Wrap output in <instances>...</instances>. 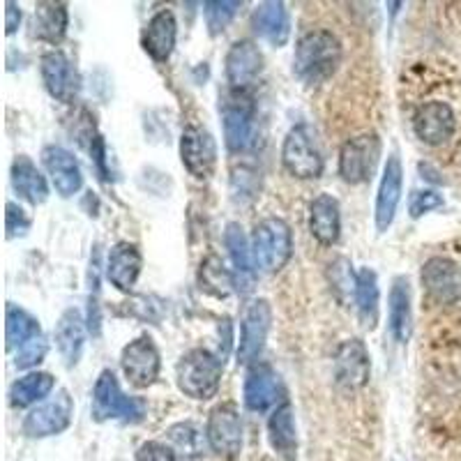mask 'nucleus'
<instances>
[{
    "label": "nucleus",
    "mask_w": 461,
    "mask_h": 461,
    "mask_svg": "<svg viewBox=\"0 0 461 461\" xmlns=\"http://www.w3.org/2000/svg\"><path fill=\"white\" fill-rule=\"evenodd\" d=\"M224 242L226 249L230 254V261H233V267H236L238 279H252L254 277V254H252V245L247 240L245 230L238 221H230L226 226L224 233Z\"/></svg>",
    "instance_id": "473e14b6"
},
{
    "label": "nucleus",
    "mask_w": 461,
    "mask_h": 461,
    "mask_svg": "<svg viewBox=\"0 0 461 461\" xmlns=\"http://www.w3.org/2000/svg\"><path fill=\"white\" fill-rule=\"evenodd\" d=\"M69 14L65 3H40L32 14V35L49 44H58L68 32Z\"/></svg>",
    "instance_id": "cd10ccee"
},
{
    "label": "nucleus",
    "mask_w": 461,
    "mask_h": 461,
    "mask_svg": "<svg viewBox=\"0 0 461 461\" xmlns=\"http://www.w3.org/2000/svg\"><path fill=\"white\" fill-rule=\"evenodd\" d=\"M201 284H203L208 291H215L217 295H226L229 294V288L226 286H233V277L224 270L220 261L215 258V267H210V261H205L201 266Z\"/></svg>",
    "instance_id": "c9c22d12"
},
{
    "label": "nucleus",
    "mask_w": 461,
    "mask_h": 461,
    "mask_svg": "<svg viewBox=\"0 0 461 461\" xmlns=\"http://www.w3.org/2000/svg\"><path fill=\"white\" fill-rule=\"evenodd\" d=\"M53 385H56V381H53L51 374L47 372L26 374L23 378L12 383V388H10L12 406H16V409H26V406L42 402V399L51 393Z\"/></svg>",
    "instance_id": "c756f323"
},
{
    "label": "nucleus",
    "mask_w": 461,
    "mask_h": 461,
    "mask_svg": "<svg viewBox=\"0 0 461 461\" xmlns=\"http://www.w3.org/2000/svg\"><path fill=\"white\" fill-rule=\"evenodd\" d=\"M282 164L294 178L314 180L323 173V152L312 125H295L288 130L282 146Z\"/></svg>",
    "instance_id": "7ed1b4c3"
},
{
    "label": "nucleus",
    "mask_w": 461,
    "mask_h": 461,
    "mask_svg": "<svg viewBox=\"0 0 461 461\" xmlns=\"http://www.w3.org/2000/svg\"><path fill=\"white\" fill-rule=\"evenodd\" d=\"M372 376V360L365 341L353 337L346 339L335 353V381L344 390H360Z\"/></svg>",
    "instance_id": "4468645a"
},
{
    "label": "nucleus",
    "mask_w": 461,
    "mask_h": 461,
    "mask_svg": "<svg viewBox=\"0 0 461 461\" xmlns=\"http://www.w3.org/2000/svg\"><path fill=\"white\" fill-rule=\"evenodd\" d=\"M93 415L97 420L139 422L143 418V403L122 393L115 374L104 369L93 388Z\"/></svg>",
    "instance_id": "39448f33"
},
{
    "label": "nucleus",
    "mask_w": 461,
    "mask_h": 461,
    "mask_svg": "<svg viewBox=\"0 0 461 461\" xmlns=\"http://www.w3.org/2000/svg\"><path fill=\"white\" fill-rule=\"evenodd\" d=\"M42 337V328L40 321L31 314V312L16 307V304H7L5 312V339L10 351H22L28 341Z\"/></svg>",
    "instance_id": "c85d7f7f"
},
{
    "label": "nucleus",
    "mask_w": 461,
    "mask_h": 461,
    "mask_svg": "<svg viewBox=\"0 0 461 461\" xmlns=\"http://www.w3.org/2000/svg\"><path fill=\"white\" fill-rule=\"evenodd\" d=\"M402 189H403V168L402 159L397 155H390L385 167H383L381 185H378L376 194V229L388 230L393 226L394 215H397L399 201H402Z\"/></svg>",
    "instance_id": "a211bd4d"
},
{
    "label": "nucleus",
    "mask_w": 461,
    "mask_h": 461,
    "mask_svg": "<svg viewBox=\"0 0 461 461\" xmlns=\"http://www.w3.org/2000/svg\"><path fill=\"white\" fill-rule=\"evenodd\" d=\"M205 436L212 452L226 459L238 456V452L242 450V420L233 403H220L210 411Z\"/></svg>",
    "instance_id": "9d476101"
},
{
    "label": "nucleus",
    "mask_w": 461,
    "mask_h": 461,
    "mask_svg": "<svg viewBox=\"0 0 461 461\" xmlns=\"http://www.w3.org/2000/svg\"><path fill=\"white\" fill-rule=\"evenodd\" d=\"M245 406L254 413H263L282 397V381L279 374L267 365H254L245 378Z\"/></svg>",
    "instance_id": "aec40b11"
},
{
    "label": "nucleus",
    "mask_w": 461,
    "mask_h": 461,
    "mask_svg": "<svg viewBox=\"0 0 461 461\" xmlns=\"http://www.w3.org/2000/svg\"><path fill=\"white\" fill-rule=\"evenodd\" d=\"M240 7L242 3H236V0H210V3H205L203 14L210 32L220 35L221 31H226V26L233 22V16L238 14Z\"/></svg>",
    "instance_id": "f704fd0d"
},
{
    "label": "nucleus",
    "mask_w": 461,
    "mask_h": 461,
    "mask_svg": "<svg viewBox=\"0 0 461 461\" xmlns=\"http://www.w3.org/2000/svg\"><path fill=\"white\" fill-rule=\"evenodd\" d=\"M267 434H270V443L279 455H294L295 446H298V436H295V420L291 403L284 402L282 406L275 409V413L267 420Z\"/></svg>",
    "instance_id": "7c9ffc66"
},
{
    "label": "nucleus",
    "mask_w": 461,
    "mask_h": 461,
    "mask_svg": "<svg viewBox=\"0 0 461 461\" xmlns=\"http://www.w3.org/2000/svg\"><path fill=\"white\" fill-rule=\"evenodd\" d=\"M270 325H273V307H270L266 298L252 300V303L247 304L236 353L240 365H252L261 356L267 335H270Z\"/></svg>",
    "instance_id": "6e6552de"
},
{
    "label": "nucleus",
    "mask_w": 461,
    "mask_h": 461,
    "mask_svg": "<svg viewBox=\"0 0 461 461\" xmlns=\"http://www.w3.org/2000/svg\"><path fill=\"white\" fill-rule=\"evenodd\" d=\"M440 205H443V196L438 192L425 189V192H413V196L409 201V212L413 220H418V217L427 215V212L440 208Z\"/></svg>",
    "instance_id": "58836bf2"
},
{
    "label": "nucleus",
    "mask_w": 461,
    "mask_h": 461,
    "mask_svg": "<svg viewBox=\"0 0 461 461\" xmlns=\"http://www.w3.org/2000/svg\"><path fill=\"white\" fill-rule=\"evenodd\" d=\"M5 229H7V238H23L31 230L32 220L28 217V212L23 208H19L16 203L7 201L5 205Z\"/></svg>",
    "instance_id": "e433bc0d"
},
{
    "label": "nucleus",
    "mask_w": 461,
    "mask_h": 461,
    "mask_svg": "<svg viewBox=\"0 0 461 461\" xmlns=\"http://www.w3.org/2000/svg\"><path fill=\"white\" fill-rule=\"evenodd\" d=\"M86 328L84 319L77 310H68L56 325V346L68 367H74L79 362L81 351H84Z\"/></svg>",
    "instance_id": "bb28decb"
},
{
    "label": "nucleus",
    "mask_w": 461,
    "mask_h": 461,
    "mask_svg": "<svg viewBox=\"0 0 461 461\" xmlns=\"http://www.w3.org/2000/svg\"><path fill=\"white\" fill-rule=\"evenodd\" d=\"M22 23V7L14 5V3H5V32L7 35H14L16 28Z\"/></svg>",
    "instance_id": "a19ab883"
},
{
    "label": "nucleus",
    "mask_w": 461,
    "mask_h": 461,
    "mask_svg": "<svg viewBox=\"0 0 461 461\" xmlns=\"http://www.w3.org/2000/svg\"><path fill=\"white\" fill-rule=\"evenodd\" d=\"M180 159L189 176H194L196 180H208L217 167L215 139L203 127H185L180 137Z\"/></svg>",
    "instance_id": "f8f14e48"
},
{
    "label": "nucleus",
    "mask_w": 461,
    "mask_h": 461,
    "mask_svg": "<svg viewBox=\"0 0 461 461\" xmlns=\"http://www.w3.org/2000/svg\"><path fill=\"white\" fill-rule=\"evenodd\" d=\"M121 367L134 388H150L152 383L159 378L162 356H159L158 346L150 337H139L122 348Z\"/></svg>",
    "instance_id": "1a4fd4ad"
},
{
    "label": "nucleus",
    "mask_w": 461,
    "mask_h": 461,
    "mask_svg": "<svg viewBox=\"0 0 461 461\" xmlns=\"http://www.w3.org/2000/svg\"><path fill=\"white\" fill-rule=\"evenodd\" d=\"M42 162L51 176V183L58 194L69 199L79 192L81 185H84V173H81L79 162L72 152L60 146H49L42 150Z\"/></svg>",
    "instance_id": "6ab92c4d"
},
{
    "label": "nucleus",
    "mask_w": 461,
    "mask_h": 461,
    "mask_svg": "<svg viewBox=\"0 0 461 461\" xmlns=\"http://www.w3.org/2000/svg\"><path fill=\"white\" fill-rule=\"evenodd\" d=\"M40 72H42L44 88L53 100L65 102V104L77 100L81 90V77L63 51L44 53L40 58Z\"/></svg>",
    "instance_id": "ddd939ff"
},
{
    "label": "nucleus",
    "mask_w": 461,
    "mask_h": 461,
    "mask_svg": "<svg viewBox=\"0 0 461 461\" xmlns=\"http://www.w3.org/2000/svg\"><path fill=\"white\" fill-rule=\"evenodd\" d=\"M413 298L406 277H394L388 298V328L397 344H409L413 332Z\"/></svg>",
    "instance_id": "4be33fe9"
},
{
    "label": "nucleus",
    "mask_w": 461,
    "mask_h": 461,
    "mask_svg": "<svg viewBox=\"0 0 461 461\" xmlns=\"http://www.w3.org/2000/svg\"><path fill=\"white\" fill-rule=\"evenodd\" d=\"M168 438H171V447L176 452H180L183 456H196L203 452V440H208V436L201 434L189 422H180L168 429Z\"/></svg>",
    "instance_id": "72a5a7b5"
},
{
    "label": "nucleus",
    "mask_w": 461,
    "mask_h": 461,
    "mask_svg": "<svg viewBox=\"0 0 461 461\" xmlns=\"http://www.w3.org/2000/svg\"><path fill=\"white\" fill-rule=\"evenodd\" d=\"M12 187L23 201H28L31 205H42L49 199V185L44 180V176L40 173V168L32 164L31 158L26 155H19V158L12 162Z\"/></svg>",
    "instance_id": "a878e982"
},
{
    "label": "nucleus",
    "mask_w": 461,
    "mask_h": 461,
    "mask_svg": "<svg viewBox=\"0 0 461 461\" xmlns=\"http://www.w3.org/2000/svg\"><path fill=\"white\" fill-rule=\"evenodd\" d=\"M224 360L205 348H192L176 365L178 390L196 402H208L220 393Z\"/></svg>",
    "instance_id": "f03ea898"
},
{
    "label": "nucleus",
    "mask_w": 461,
    "mask_h": 461,
    "mask_svg": "<svg viewBox=\"0 0 461 461\" xmlns=\"http://www.w3.org/2000/svg\"><path fill=\"white\" fill-rule=\"evenodd\" d=\"M254 31L273 47H284L291 37V16L284 3H261L254 12Z\"/></svg>",
    "instance_id": "393cba45"
},
{
    "label": "nucleus",
    "mask_w": 461,
    "mask_h": 461,
    "mask_svg": "<svg viewBox=\"0 0 461 461\" xmlns=\"http://www.w3.org/2000/svg\"><path fill=\"white\" fill-rule=\"evenodd\" d=\"M137 461H178L176 450L159 440H148L137 450Z\"/></svg>",
    "instance_id": "ea45409f"
},
{
    "label": "nucleus",
    "mask_w": 461,
    "mask_h": 461,
    "mask_svg": "<svg viewBox=\"0 0 461 461\" xmlns=\"http://www.w3.org/2000/svg\"><path fill=\"white\" fill-rule=\"evenodd\" d=\"M415 137L427 146H443L456 130V115L446 102H427L413 115Z\"/></svg>",
    "instance_id": "dca6fc26"
},
{
    "label": "nucleus",
    "mask_w": 461,
    "mask_h": 461,
    "mask_svg": "<svg viewBox=\"0 0 461 461\" xmlns=\"http://www.w3.org/2000/svg\"><path fill=\"white\" fill-rule=\"evenodd\" d=\"M381 159V139L378 134H360L341 146L339 150V176L348 185H362L372 180L374 171Z\"/></svg>",
    "instance_id": "0eeeda50"
},
{
    "label": "nucleus",
    "mask_w": 461,
    "mask_h": 461,
    "mask_svg": "<svg viewBox=\"0 0 461 461\" xmlns=\"http://www.w3.org/2000/svg\"><path fill=\"white\" fill-rule=\"evenodd\" d=\"M226 79L230 88L247 93L263 72V53L252 40H240L226 53Z\"/></svg>",
    "instance_id": "f3484780"
},
{
    "label": "nucleus",
    "mask_w": 461,
    "mask_h": 461,
    "mask_svg": "<svg viewBox=\"0 0 461 461\" xmlns=\"http://www.w3.org/2000/svg\"><path fill=\"white\" fill-rule=\"evenodd\" d=\"M49 351V344L44 337H37V339L28 341L26 346H23L22 351H16V360L14 365L19 369H31L35 367V365H40V362L44 360V356H47Z\"/></svg>",
    "instance_id": "4c0bfd02"
},
{
    "label": "nucleus",
    "mask_w": 461,
    "mask_h": 461,
    "mask_svg": "<svg viewBox=\"0 0 461 461\" xmlns=\"http://www.w3.org/2000/svg\"><path fill=\"white\" fill-rule=\"evenodd\" d=\"M143 257L137 249V245L131 242H118L109 252V261H106V277L121 291H131L137 286L139 275H141Z\"/></svg>",
    "instance_id": "b1692460"
},
{
    "label": "nucleus",
    "mask_w": 461,
    "mask_h": 461,
    "mask_svg": "<svg viewBox=\"0 0 461 461\" xmlns=\"http://www.w3.org/2000/svg\"><path fill=\"white\" fill-rule=\"evenodd\" d=\"M176 37H178V23L171 10H159L150 16L146 31L141 35V47L155 63H167L176 49Z\"/></svg>",
    "instance_id": "412c9836"
},
{
    "label": "nucleus",
    "mask_w": 461,
    "mask_h": 461,
    "mask_svg": "<svg viewBox=\"0 0 461 461\" xmlns=\"http://www.w3.org/2000/svg\"><path fill=\"white\" fill-rule=\"evenodd\" d=\"M341 56H344V49L335 32L312 31L300 37L295 47L294 74L304 84L319 86L339 69Z\"/></svg>",
    "instance_id": "f257e3e1"
},
{
    "label": "nucleus",
    "mask_w": 461,
    "mask_h": 461,
    "mask_svg": "<svg viewBox=\"0 0 461 461\" xmlns=\"http://www.w3.org/2000/svg\"><path fill=\"white\" fill-rule=\"evenodd\" d=\"M422 288L434 303L455 304L461 300V267L447 257H431L422 266Z\"/></svg>",
    "instance_id": "2eb2a0df"
},
{
    "label": "nucleus",
    "mask_w": 461,
    "mask_h": 461,
    "mask_svg": "<svg viewBox=\"0 0 461 461\" xmlns=\"http://www.w3.org/2000/svg\"><path fill=\"white\" fill-rule=\"evenodd\" d=\"M310 233L323 247H332L339 240L341 210L332 194H319L310 203Z\"/></svg>",
    "instance_id": "5701e85b"
},
{
    "label": "nucleus",
    "mask_w": 461,
    "mask_h": 461,
    "mask_svg": "<svg viewBox=\"0 0 461 461\" xmlns=\"http://www.w3.org/2000/svg\"><path fill=\"white\" fill-rule=\"evenodd\" d=\"M356 304L362 323L374 330L378 323V277L372 267H362L357 273L356 284Z\"/></svg>",
    "instance_id": "2f4dec72"
},
{
    "label": "nucleus",
    "mask_w": 461,
    "mask_h": 461,
    "mask_svg": "<svg viewBox=\"0 0 461 461\" xmlns=\"http://www.w3.org/2000/svg\"><path fill=\"white\" fill-rule=\"evenodd\" d=\"M252 254L263 273H279L294 254V236L286 221L279 217L258 221L252 233Z\"/></svg>",
    "instance_id": "20e7f679"
},
{
    "label": "nucleus",
    "mask_w": 461,
    "mask_h": 461,
    "mask_svg": "<svg viewBox=\"0 0 461 461\" xmlns=\"http://www.w3.org/2000/svg\"><path fill=\"white\" fill-rule=\"evenodd\" d=\"M74 403L68 390H60L53 399L40 403L37 409L23 420V434L31 438H44V436L63 434L69 425H72Z\"/></svg>",
    "instance_id": "9b49d317"
},
{
    "label": "nucleus",
    "mask_w": 461,
    "mask_h": 461,
    "mask_svg": "<svg viewBox=\"0 0 461 461\" xmlns=\"http://www.w3.org/2000/svg\"><path fill=\"white\" fill-rule=\"evenodd\" d=\"M221 121H224V141L230 152H245L254 146L257 122H254V102L249 95L233 90L221 106Z\"/></svg>",
    "instance_id": "423d86ee"
}]
</instances>
